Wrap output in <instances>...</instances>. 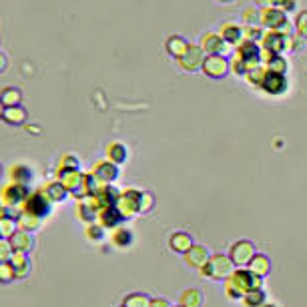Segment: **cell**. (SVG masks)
<instances>
[{
  "mask_svg": "<svg viewBox=\"0 0 307 307\" xmlns=\"http://www.w3.org/2000/svg\"><path fill=\"white\" fill-rule=\"evenodd\" d=\"M157 307H169V305H167V303H161V301H159V303H157Z\"/></svg>",
  "mask_w": 307,
  "mask_h": 307,
  "instance_id": "cell-10",
  "label": "cell"
},
{
  "mask_svg": "<svg viewBox=\"0 0 307 307\" xmlns=\"http://www.w3.org/2000/svg\"><path fill=\"white\" fill-rule=\"evenodd\" d=\"M209 267H211V269H209V275H213V277H223V275H227V271H229V261H227L225 257L217 255V257L211 259Z\"/></svg>",
  "mask_w": 307,
  "mask_h": 307,
  "instance_id": "cell-2",
  "label": "cell"
},
{
  "mask_svg": "<svg viewBox=\"0 0 307 307\" xmlns=\"http://www.w3.org/2000/svg\"><path fill=\"white\" fill-rule=\"evenodd\" d=\"M171 245H173L175 249H179V251H187V249L191 247V239H189V235H185V233H177V235L173 237Z\"/></svg>",
  "mask_w": 307,
  "mask_h": 307,
  "instance_id": "cell-7",
  "label": "cell"
},
{
  "mask_svg": "<svg viewBox=\"0 0 307 307\" xmlns=\"http://www.w3.org/2000/svg\"><path fill=\"white\" fill-rule=\"evenodd\" d=\"M265 89L267 91H271V93H281L283 89H285V81H283V76L281 74H269L267 76V81H265Z\"/></svg>",
  "mask_w": 307,
  "mask_h": 307,
  "instance_id": "cell-3",
  "label": "cell"
},
{
  "mask_svg": "<svg viewBox=\"0 0 307 307\" xmlns=\"http://www.w3.org/2000/svg\"><path fill=\"white\" fill-rule=\"evenodd\" d=\"M183 303L187 307H199L201 305V293L199 291H187L183 295Z\"/></svg>",
  "mask_w": 307,
  "mask_h": 307,
  "instance_id": "cell-8",
  "label": "cell"
},
{
  "mask_svg": "<svg viewBox=\"0 0 307 307\" xmlns=\"http://www.w3.org/2000/svg\"><path fill=\"white\" fill-rule=\"evenodd\" d=\"M269 271V261L265 259V257H253V261H251V273H255V275H265Z\"/></svg>",
  "mask_w": 307,
  "mask_h": 307,
  "instance_id": "cell-5",
  "label": "cell"
},
{
  "mask_svg": "<svg viewBox=\"0 0 307 307\" xmlns=\"http://www.w3.org/2000/svg\"><path fill=\"white\" fill-rule=\"evenodd\" d=\"M263 301V295H261V291H257V289H253L249 295H247V303L249 305H259Z\"/></svg>",
  "mask_w": 307,
  "mask_h": 307,
  "instance_id": "cell-9",
  "label": "cell"
},
{
  "mask_svg": "<svg viewBox=\"0 0 307 307\" xmlns=\"http://www.w3.org/2000/svg\"><path fill=\"white\" fill-rule=\"evenodd\" d=\"M205 68H207L209 72H213L215 76H221V74L225 72V62H223V60H219V56H213L211 60H207Z\"/></svg>",
  "mask_w": 307,
  "mask_h": 307,
  "instance_id": "cell-6",
  "label": "cell"
},
{
  "mask_svg": "<svg viewBox=\"0 0 307 307\" xmlns=\"http://www.w3.org/2000/svg\"><path fill=\"white\" fill-rule=\"evenodd\" d=\"M205 259H207V253H205L203 247H193V249H189V253H187V261H189L191 265H201Z\"/></svg>",
  "mask_w": 307,
  "mask_h": 307,
  "instance_id": "cell-4",
  "label": "cell"
},
{
  "mask_svg": "<svg viewBox=\"0 0 307 307\" xmlns=\"http://www.w3.org/2000/svg\"><path fill=\"white\" fill-rule=\"evenodd\" d=\"M231 257H233V261H235L237 265H245V263L253 257V247H251V243H247V241L237 243V245L233 247V251H231Z\"/></svg>",
  "mask_w": 307,
  "mask_h": 307,
  "instance_id": "cell-1",
  "label": "cell"
}]
</instances>
